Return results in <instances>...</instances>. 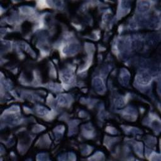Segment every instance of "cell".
<instances>
[{"label":"cell","mask_w":161,"mask_h":161,"mask_svg":"<svg viewBox=\"0 0 161 161\" xmlns=\"http://www.w3.org/2000/svg\"><path fill=\"white\" fill-rule=\"evenodd\" d=\"M151 3L148 1H140L138 4V11L140 13H144L150 8Z\"/></svg>","instance_id":"obj_3"},{"label":"cell","mask_w":161,"mask_h":161,"mask_svg":"<svg viewBox=\"0 0 161 161\" xmlns=\"http://www.w3.org/2000/svg\"><path fill=\"white\" fill-rule=\"evenodd\" d=\"M151 76L149 75L148 73L146 71L141 72L137 77V82H139L140 84L142 85H147L151 81Z\"/></svg>","instance_id":"obj_1"},{"label":"cell","mask_w":161,"mask_h":161,"mask_svg":"<svg viewBox=\"0 0 161 161\" xmlns=\"http://www.w3.org/2000/svg\"><path fill=\"white\" fill-rule=\"evenodd\" d=\"M120 80L121 83L125 85L127 84L129 80V74L127 70H123L120 74Z\"/></svg>","instance_id":"obj_4"},{"label":"cell","mask_w":161,"mask_h":161,"mask_svg":"<svg viewBox=\"0 0 161 161\" xmlns=\"http://www.w3.org/2000/svg\"><path fill=\"white\" fill-rule=\"evenodd\" d=\"M62 79H63L64 82H69L70 81V80L72 79V74L69 71H66L63 74H62Z\"/></svg>","instance_id":"obj_5"},{"label":"cell","mask_w":161,"mask_h":161,"mask_svg":"<svg viewBox=\"0 0 161 161\" xmlns=\"http://www.w3.org/2000/svg\"><path fill=\"white\" fill-rule=\"evenodd\" d=\"M93 85L95 89L98 93H104L105 90V84L103 83V81H102V79H101L100 78H95V79L93 80Z\"/></svg>","instance_id":"obj_2"},{"label":"cell","mask_w":161,"mask_h":161,"mask_svg":"<svg viewBox=\"0 0 161 161\" xmlns=\"http://www.w3.org/2000/svg\"><path fill=\"white\" fill-rule=\"evenodd\" d=\"M58 101H59V102L60 104L63 105H67L69 103V100L68 97L66 96H63V95L59 98Z\"/></svg>","instance_id":"obj_6"},{"label":"cell","mask_w":161,"mask_h":161,"mask_svg":"<svg viewBox=\"0 0 161 161\" xmlns=\"http://www.w3.org/2000/svg\"><path fill=\"white\" fill-rule=\"evenodd\" d=\"M37 112L38 113L40 114V115H46L47 113L48 112L47 109L46 108H44V107H38V109H37Z\"/></svg>","instance_id":"obj_7"}]
</instances>
